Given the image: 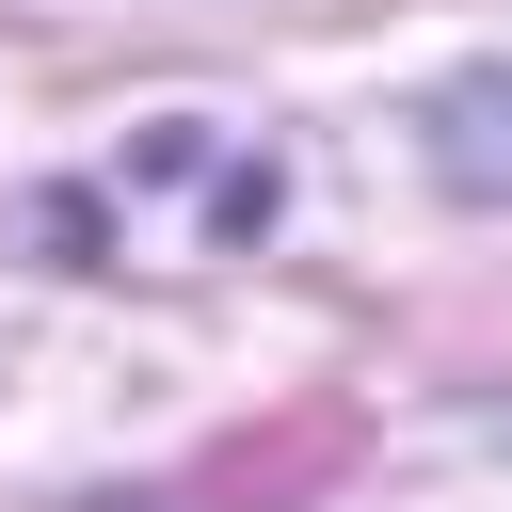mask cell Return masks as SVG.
I'll return each instance as SVG.
<instances>
[{
	"label": "cell",
	"instance_id": "6da1fadb",
	"mask_svg": "<svg viewBox=\"0 0 512 512\" xmlns=\"http://www.w3.org/2000/svg\"><path fill=\"white\" fill-rule=\"evenodd\" d=\"M432 128H448V176L464 192H512V80H464Z\"/></svg>",
	"mask_w": 512,
	"mask_h": 512
}]
</instances>
